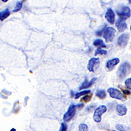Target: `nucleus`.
I'll use <instances>...</instances> for the list:
<instances>
[{
	"instance_id": "10",
	"label": "nucleus",
	"mask_w": 131,
	"mask_h": 131,
	"mask_svg": "<svg viewBox=\"0 0 131 131\" xmlns=\"http://www.w3.org/2000/svg\"><path fill=\"white\" fill-rule=\"evenodd\" d=\"M116 26L120 32H122L127 28V24L125 22V20L119 18L116 22Z\"/></svg>"
},
{
	"instance_id": "18",
	"label": "nucleus",
	"mask_w": 131,
	"mask_h": 131,
	"mask_svg": "<svg viewBox=\"0 0 131 131\" xmlns=\"http://www.w3.org/2000/svg\"><path fill=\"white\" fill-rule=\"evenodd\" d=\"M107 53V51L103 50L102 49H101L100 48H99L96 50V52H95V56H97L99 54H101V55H105Z\"/></svg>"
},
{
	"instance_id": "13",
	"label": "nucleus",
	"mask_w": 131,
	"mask_h": 131,
	"mask_svg": "<svg viewBox=\"0 0 131 131\" xmlns=\"http://www.w3.org/2000/svg\"><path fill=\"white\" fill-rule=\"evenodd\" d=\"M96 79H97L96 78H93L90 80V82H88L87 79H85V81H84L83 83L82 84V86L80 87L79 89L81 90V89H86V88H89L90 86H92V84L94 83V82L96 81Z\"/></svg>"
},
{
	"instance_id": "19",
	"label": "nucleus",
	"mask_w": 131,
	"mask_h": 131,
	"mask_svg": "<svg viewBox=\"0 0 131 131\" xmlns=\"http://www.w3.org/2000/svg\"><path fill=\"white\" fill-rule=\"evenodd\" d=\"M22 7V2H18V3H16V6H15V9H14L13 11L14 12H18L19 10H20L21 9V8Z\"/></svg>"
},
{
	"instance_id": "9",
	"label": "nucleus",
	"mask_w": 131,
	"mask_h": 131,
	"mask_svg": "<svg viewBox=\"0 0 131 131\" xmlns=\"http://www.w3.org/2000/svg\"><path fill=\"white\" fill-rule=\"evenodd\" d=\"M105 18L110 24H114L115 22V14L111 8L108 9L105 13Z\"/></svg>"
},
{
	"instance_id": "22",
	"label": "nucleus",
	"mask_w": 131,
	"mask_h": 131,
	"mask_svg": "<svg viewBox=\"0 0 131 131\" xmlns=\"http://www.w3.org/2000/svg\"><path fill=\"white\" fill-rule=\"evenodd\" d=\"M91 99H92V95H86L84 97H83V98H82V100L85 103H88V102H89V101L91 100Z\"/></svg>"
},
{
	"instance_id": "28",
	"label": "nucleus",
	"mask_w": 131,
	"mask_h": 131,
	"mask_svg": "<svg viewBox=\"0 0 131 131\" xmlns=\"http://www.w3.org/2000/svg\"><path fill=\"white\" fill-rule=\"evenodd\" d=\"M130 30H131V25H130Z\"/></svg>"
},
{
	"instance_id": "8",
	"label": "nucleus",
	"mask_w": 131,
	"mask_h": 131,
	"mask_svg": "<svg viewBox=\"0 0 131 131\" xmlns=\"http://www.w3.org/2000/svg\"><path fill=\"white\" fill-rule=\"evenodd\" d=\"M129 35L128 34H122L118 38V44L120 47H125L127 45L128 40H129Z\"/></svg>"
},
{
	"instance_id": "29",
	"label": "nucleus",
	"mask_w": 131,
	"mask_h": 131,
	"mask_svg": "<svg viewBox=\"0 0 131 131\" xmlns=\"http://www.w3.org/2000/svg\"><path fill=\"white\" fill-rule=\"evenodd\" d=\"M114 131H115V130H114Z\"/></svg>"
},
{
	"instance_id": "1",
	"label": "nucleus",
	"mask_w": 131,
	"mask_h": 131,
	"mask_svg": "<svg viewBox=\"0 0 131 131\" xmlns=\"http://www.w3.org/2000/svg\"><path fill=\"white\" fill-rule=\"evenodd\" d=\"M131 71V66L128 62H125L119 67L118 70V77L121 79H123L126 76H128L129 73Z\"/></svg>"
},
{
	"instance_id": "11",
	"label": "nucleus",
	"mask_w": 131,
	"mask_h": 131,
	"mask_svg": "<svg viewBox=\"0 0 131 131\" xmlns=\"http://www.w3.org/2000/svg\"><path fill=\"white\" fill-rule=\"evenodd\" d=\"M116 111L117 114L120 116L125 115L127 113V108L125 105L122 104H118L116 107Z\"/></svg>"
},
{
	"instance_id": "16",
	"label": "nucleus",
	"mask_w": 131,
	"mask_h": 131,
	"mask_svg": "<svg viewBox=\"0 0 131 131\" xmlns=\"http://www.w3.org/2000/svg\"><path fill=\"white\" fill-rule=\"evenodd\" d=\"M96 95L100 99H104L106 97V93L104 90H98L96 93Z\"/></svg>"
},
{
	"instance_id": "6",
	"label": "nucleus",
	"mask_w": 131,
	"mask_h": 131,
	"mask_svg": "<svg viewBox=\"0 0 131 131\" xmlns=\"http://www.w3.org/2000/svg\"><path fill=\"white\" fill-rule=\"evenodd\" d=\"M77 105H71L70 107L68 110V111L64 115V121L65 122H68L74 116H75L76 114V108H77Z\"/></svg>"
},
{
	"instance_id": "7",
	"label": "nucleus",
	"mask_w": 131,
	"mask_h": 131,
	"mask_svg": "<svg viewBox=\"0 0 131 131\" xmlns=\"http://www.w3.org/2000/svg\"><path fill=\"white\" fill-rule=\"evenodd\" d=\"M100 65V60L99 58H92L89 60L88 65V69L90 72H94V71L97 68L99 65Z\"/></svg>"
},
{
	"instance_id": "20",
	"label": "nucleus",
	"mask_w": 131,
	"mask_h": 131,
	"mask_svg": "<svg viewBox=\"0 0 131 131\" xmlns=\"http://www.w3.org/2000/svg\"><path fill=\"white\" fill-rule=\"evenodd\" d=\"M79 131H88V126L85 124H82L79 126Z\"/></svg>"
},
{
	"instance_id": "24",
	"label": "nucleus",
	"mask_w": 131,
	"mask_h": 131,
	"mask_svg": "<svg viewBox=\"0 0 131 131\" xmlns=\"http://www.w3.org/2000/svg\"><path fill=\"white\" fill-rule=\"evenodd\" d=\"M67 125L65 124L64 122H63V123H62V124H61V126L59 131H67Z\"/></svg>"
},
{
	"instance_id": "26",
	"label": "nucleus",
	"mask_w": 131,
	"mask_h": 131,
	"mask_svg": "<svg viewBox=\"0 0 131 131\" xmlns=\"http://www.w3.org/2000/svg\"><path fill=\"white\" fill-rule=\"evenodd\" d=\"M2 1H3V2H4V3H5V2H7L8 0H2Z\"/></svg>"
},
{
	"instance_id": "2",
	"label": "nucleus",
	"mask_w": 131,
	"mask_h": 131,
	"mask_svg": "<svg viewBox=\"0 0 131 131\" xmlns=\"http://www.w3.org/2000/svg\"><path fill=\"white\" fill-rule=\"evenodd\" d=\"M107 92L109 93L111 97L113 99H118V100L121 101L125 100L126 99V97H125L124 95L119 90L117 89L109 88L107 90Z\"/></svg>"
},
{
	"instance_id": "17",
	"label": "nucleus",
	"mask_w": 131,
	"mask_h": 131,
	"mask_svg": "<svg viewBox=\"0 0 131 131\" xmlns=\"http://www.w3.org/2000/svg\"><path fill=\"white\" fill-rule=\"evenodd\" d=\"M90 93V90H84L82 91L81 92H79L76 93L75 94V99H77L78 98H79L80 97L83 96V95H85L86 94H89Z\"/></svg>"
},
{
	"instance_id": "25",
	"label": "nucleus",
	"mask_w": 131,
	"mask_h": 131,
	"mask_svg": "<svg viewBox=\"0 0 131 131\" xmlns=\"http://www.w3.org/2000/svg\"><path fill=\"white\" fill-rule=\"evenodd\" d=\"M122 90V92H123V93H124V94H127V95H130V92L129 90H127V89H122H122H121Z\"/></svg>"
},
{
	"instance_id": "5",
	"label": "nucleus",
	"mask_w": 131,
	"mask_h": 131,
	"mask_svg": "<svg viewBox=\"0 0 131 131\" xmlns=\"http://www.w3.org/2000/svg\"><path fill=\"white\" fill-rule=\"evenodd\" d=\"M116 31L113 27H108L104 30L103 36L107 43H110L114 39Z\"/></svg>"
},
{
	"instance_id": "3",
	"label": "nucleus",
	"mask_w": 131,
	"mask_h": 131,
	"mask_svg": "<svg viewBox=\"0 0 131 131\" xmlns=\"http://www.w3.org/2000/svg\"><path fill=\"white\" fill-rule=\"evenodd\" d=\"M107 111V107L105 105H100L94 111L93 119L97 123H99L101 121V115Z\"/></svg>"
},
{
	"instance_id": "14",
	"label": "nucleus",
	"mask_w": 131,
	"mask_h": 131,
	"mask_svg": "<svg viewBox=\"0 0 131 131\" xmlns=\"http://www.w3.org/2000/svg\"><path fill=\"white\" fill-rule=\"evenodd\" d=\"M10 15V11L8 9H6L5 10H3L0 13V19L1 20H4L5 19L8 18Z\"/></svg>"
},
{
	"instance_id": "4",
	"label": "nucleus",
	"mask_w": 131,
	"mask_h": 131,
	"mask_svg": "<svg viewBox=\"0 0 131 131\" xmlns=\"http://www.w3.org/2000/svg\"><path fill=\"white\" fill-rule=\"evenodd\" d=\"M118 15L120 17V18L125 20L129 18L131 15L130 9L128 7H122L116 10Z\"/></svg>"
},
{
	"instance_id": "15",
	"label": "nucleus",
	"mask_w": 131,
	"mask_h": 131,
	"mask_svg": "<svg viewBox=\"0 0 131 131\" xmlns=\"http://www.w3.org/2000/svg\"><path fill=\"white\" fill-rule=\"evenodd\" d=\"M93 45L99 48H105L106 46L101 39H97L94 41Z\"/></svg>"
},
{
	"instance_id": "23",
	"label": "nucleus",
	"mask_w": 131,
	"mask_h": 131,
	"mask_svg": "<svg viewBox=\"0 0 131 131\" xmlns=\"http://www.w3.org/2000/svg\"><path fill=\"white\" fill-rule=\"evenodd\" d=\"M125 83L126 87H127L129 89L131 90V78H129L127 80H126Z\"/></svg>"
},
{
	"instance_id": "12",
	"label": "nucleus",
	"mask_w": 131,
	"mask_h": 131,
	"mask_svg": "<svg viewBox=\"0 0 131 131\" xmlns=\"http://www.w3.org/2000/svg\"><path fill=\"white\" fill-rule=\"evenodd\" d=\"M119 62V59L118 58H115L108 61L107 62V68L109 70L111 71L113 69L115 65H117L118 63Z\"/></svg>"
},
{
	"instance_id": "21",
	"label": "nucleus",
	"mask_w": 131,
	"mask_h": 131,
	"mask_svg": "<svg viewBox=\"0 0 131 131\" xmlns=\"http://www.w3.org/2000/svg\"><path fill=\"white\" fill-rule=\"evenodd\" d=\"M115 127H116V128H117V129H118L119 131H125L127 130V128H125V126L122 125H121V124L116 125Z\"/></svg>"
},
{
	"instance_id": "27",
	"label": "nucleus",
	"mask_w": 131,
	"mask_h": 131,
	"mask_svg": "<svg viewBox=\"0 0 131 131\" xmlns=\"http://www.w3.org/2000/svg\"><path fill=\"white\" fill-rule=\"evenodd\" d=\"M129 1V4H131V0H128Z\"/></svg>"
}]
</instances>
